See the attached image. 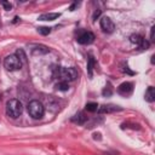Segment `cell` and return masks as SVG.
<instances>
[{
    "instance_id": "cell-1",
    "label": "cell",
    "mask_w": 155,
    "mask_h": 155,
    "mask_svg": "<svg viewBox=\"0 0 155 155\" xmlns=\"http://www.w3.org/2000/svg\"><path fill=\"white\" fill-rule=\"evenodd\" d=\"M53 78L58 79L59 81L69 82V81H74L78 78V71L75 68L56 67V68H53Z\"/></svg>"
},
{
    "instance_id": "cell-2",
    "label": "cell",
    "mask_w": 155,
    "mask_h": 155,
    "mask_svg": "<svg viewBox=\"0 0 155 155\" xmlns=\"http://www.w3.org/2000/svg\"><path fill=\"white\" fill-rule=\"evenodd\" d=\"M23 111V105H22V102L19 99H10L7 103H6V114L7 116L12 117V119H17Z\"/></svg>"
},
{
    "instance_id": "cell-3",
    "label": "cell",
    "mask_w": 155,
    "mask_h": 155,
    "mask_svg": "<svg viewBox=\"0 0 155 155\" xmlns=\"http://www.w3.org/2000/svg\"><path fill=\"white\" fill-rule=\"evenodd\" d=\"M44 113H45V108L39 101H31L28 104V114L33 119H41L44 116Z\"/></svg>"
},
{
    "instance_id": "cell-4",
    "label": "cell",
    "mask_w": 155,
    "mask_h": 155,
    "mask_svg": "<svg viewBox=\"0 0 155 155\" xmlns=\"http://www.w3.org/2000/svg\"><path fill=\"white\" fill-rule=\"evenodd\" d=\"M4 67L7 70H18L22 67V62L16 54H10L4 59Z\"/></svg>"
},
{
    "instance_id": "cell-5",
    "label": "cell",
    "mask_w": 155,
    "mask_h": 155,
    "mask_svg": "<svg viewBox=\"0 0 155 155\" xmlns=\"http://www.w3.org/2000/svg\"><path fill=\"white\" fill-rule=\"evenodd\" d=\"M130 41H131L132 44H136L139 48H143V50H147V48L149 47V45H150L149 41H147L145 39H143V38H142L140 35H138V34L131 35V36H130Z\"/></svg>"
},
{
    "instance_id": "cell-6",
    "label": "cell",
    "mask_w": 155,
    "mask_h": 155,
    "mask_svg": "<svg viewBox=\"0 0 155 155\" xmlns=\"http://www.w3.org/2000/svg\"><path fill=\"white\" fill-rule=\"evenodd\" d=\"M78 42L81 45H90L94 41V34L91 31H82L79 36H78Z\"/></svg>"
},
{
    "instance_id": "cell-7",
    "label": "cell",
    "mask_w": 155,
    "mask_h": 155,
    "mask_svg": "<svg viewBox=\"0 0 155 155\" xmlns=\"http://www.w3.org/2000/svg\"><path fill=\"white\" fill-rule=\"evenodd\" d=\"M99 24H101L102 30H103L104 33H108V34H109V33H113L114 29H115V25H114L113 21H111L109 17H102Z\"/></svg>"
},
{
    "instance_id": "cell-8",
    "label": "cell",
    "mask_w": 155,
    "mask_h": 155,
    "mask_svg": "<svg viewBox=\"0 0 155 155\" xmlns=\"http://www.w3.org/2000/svg\"><path fill=\"white\" fill-rule=\"evenodd\" d=\"M132 91H133V84H132V82H128V81L122 82V84L117 87V92H119L120 94L125 96V97L130 96V94L132 93Z\"/></svg>"
},
{
    "instance_id": "cell-9",
    "label": "cell",
    "mask_w": 155,
    "mask_h": 155,
    "mask_svg": "<svg viewBox=\"0 0 155 155\" xmlns=\"http://www.w3.org/2000/svg\"><path fill=\"white\" fill-rule=\"evenodd\" d=\"M121 108L120 107H115V105H102L98 108V113L101 114H110V113H115V111H120Z\"/></svg>"
},
{
    "instance_id": "cell-10",
    "label": "cell",
    "mask_w": 155,
    "mask_h": 155,
    "mask_svg": "<svg viewBox=\"0 0 155 155\" xmlns=\"http://www.w3.org/2000/svg\"><path fill=\"white\" fill-rule=\"evenodd\" d=\"M61 17L59 12H51V13H42L39 16V21H54Z\"/></svg>"
},
{
    "instance_id": "cell-11",
    "label": "cell",
    "mask_w": 155,
    "mask_h": 155,
    "mask_svg": "<svg viewBox=\"0 0 155 155\" xmlns=\"http://www.w3.org/2000/svg\"><path fill=\"white\" fill-rule=\"evenodd\" d=\"M71 121L78 124V125H84L86 121H87V116L85 115L84 111H79L78 114H75L73 117H71Z\"/></svg>"
},
{
    "instance_id": "cell-12",
    "label": "cell",
    "mask_w": 155,
    "mask_h": 155,
    "mask_svg": "<svg viewBox=\"0 0 155 155\" xmlns=\"http://www.w3.org/2000/svg\"><path fill=\"white\" fill-rule=\"evenodd\" d=\"M48 47H46L45 45H35L31 48V53L33 54H46L48 52Z\"/></svg>"
},
{
    "instance_id": "cell-13",
    "label": "cell",
    "mask_w": 155,
    "mask_h": 155,
    "mask_svg": "<svg viewBox=\"0 0 155 155\" xmlns=\"http://www.w3.org/2000/svg\"><path fill=\"white\" fill-rule=\"evenodd\" d=\"M154 99H155V90L153 86H149L148 90L145 91V101L154 102Z\"/></svg>"
},
{
    "instance_id": "cell-14",
    "label": "cell",
    "mask_w": 155,
    "mask_h": 155,
    "mask_svg": "<svg viewBox=\"0 0 155 155\" xmlns=\"http://www.w3.org/2000/svg\"><path fill=\"white\" fill-rule=\"evenodd\" d=\"M93 68H94V58H93V56L90 54L88 62H87V73H88L90 78H92V75H93Z\"/></svg>"
},
{
    "instance_id": "cell-15",
    "label": "cell",
    "mask_w": 155,
    "mask_h": 155,
    "mask_svg": "<svg viewBox=\"0 0 155 155\" xmlns=\"http://www.w3.org/2000/svg\"><path fill=\"white\" fill-rule=\"evenodd\" d=\"M98 108H99V105H98L97 103H94V102H90V103H87V104L85 105V109H86L87 111H90V113L98 111Z\"/></svg>"
},
{
    "instance_id": "cell-16",
    "label": "cell",
    "mask_w": 155,
    "mask_h": 155,
    "mask_svg": "<svg viewBox=\"0 0 155 155\" xmlns=\"http://www.w3.org/2000/svg\"><path fill=\"white\" fill-rule=\"evenodd\" d=\"M56 88L59 90V91H67L69 88V85L68 82H64V81H59L57 85H56Z\"/></svg>"
},
{
    "instance_id": "cell-17",
    "label": "cell",
    "mask_w": 155,
    "mask_h": 155,
    "mask_svg": "<svg viewBox=\"0 0 155 155\" xmlns=\"http://www.w3.org/2000/svg\"><path fill=\"white\" fill-rule=\"evenodd\" d=\"M38 31H39L40 34H42V35H47V34L51 31V28H47V27H40V28H38Z\"/></svg>"
},
{
    "instance_id": "cell-18",
    "label": "cell",
    "mask_w": 155,
    "mask_h": 155,
    "mask_svg": "<svg viewBox=\"0 0 155 155\" xmlns=\"http://www.w3.org/2000/svg\"><path fill=\"white\" fill-rule=\"evenodd\" d=\"M16 56L19 58L21 62H24V61H25V54H24V52H23L22 50H18V51L16 52Z\"/></svg>"
},
{
    "instance_id": "cell-19",
    "label": "cell",
    "mask_w": 155,
    "mask_h": 155,
    "mask_svg": "<svg viewBox=\"0 0 155 155\" xmlns=\"http://www.w3.org/2000/svg\"><path fill=\"white\" fill-rule=\"evenodd\" d=\"M111 92H113V91H111V88H110V87H109V85H108V87H105V88L103 90V92H102V93H103V96H110V94H111Z\"/></svg>"
},
{
    "instance_id": "cell-20",
    "label": "cell",
    "mask_w": 155,
    "mask_h": 155,
    "mask_svg": "<svg viewBox=\"0 0 155 155\" xmlns=\"http://www.w3.org/2000/svg\"><path fill=\"white\" fill-rule=\"evenodd\" d=\"M1 5L5 7V10H6V11H10V10L12 8L11 4H10V2H7V1H2V2H1Z\"/></svg>"
},
{
    "instance_id": "cell-21",
    "label": "cell",
    "mask_w": 155,
    "mask_h": 155,
    "mask_svg": "<svg viewBox=\"0 0 155 155\" xmlns=\"http://www.w3.org/2000/svg\"><path fill=\"white\" fill-rule=\"evenodd\" d=\"M79 5H80L79 2H74V4H73V5L70 6V7H69V10H70V11H74V8H75V7H78Z\"/></svg>"
},
{
    "instance_id": "cell-22",
    "label": "cell",
    "mask_w": 155,
    "mask_h": 155,
    "mask_svg": "<svg viewBox=\"0 0 155 155\" xmlns=\"http://www.w3.org/2000/svg\"><path fill=\"white\" fill-rule=\"evenodd\" d=\"M103 155H119L117 151H108V153H104Z\"/></svg>"
},
{
    "instance_id": "cell-23",
    "label": "cell",
    "mask_w": 155,
    "mask_h": 155,
    "mask_svg": "<svg viewBox=\"0 0 155 155\" xmlns=\"http://www.w3.org/2000/svg\"><path fill=\"white\" fill-rule=\"evenodd\" d=\"M99 15H101V11H99V10H98V11H96V12H94V15H93V19H96Z\"/></svg>"
},
{
    "instance_id": "cell-24",
    "label": "cell",
    "mask_w": 155,
    "mask_h": 155,
    "mask_svg": "<svg viewBox=\"0 0 155 155\" xmlns=\"http://www.w3.org/2000/svg\"><path fill=\"white\" fill-rule=\"evenodd\" d=\"M150 40L154 41V28H151V33H150Z\"/></svg>"
}]
</instances>
